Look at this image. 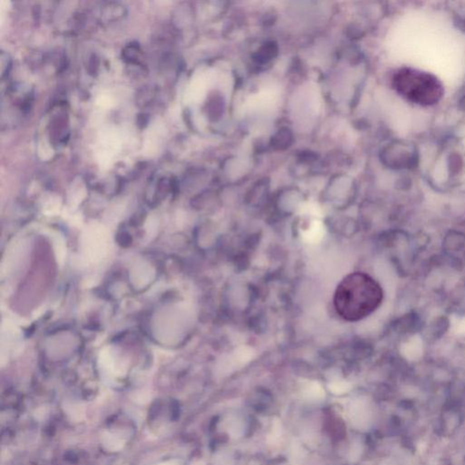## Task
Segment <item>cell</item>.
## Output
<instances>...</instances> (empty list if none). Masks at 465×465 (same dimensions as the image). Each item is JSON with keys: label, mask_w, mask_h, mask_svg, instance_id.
Returning a JSON list of instances; mask_svg holds the SVG:
<instances>
[{"label": "cell", "mask_w": 465, "mask_h": 465, "mask_svg": "<svg viewBox=\"0 0 465 465\" xmlns=\"http://www.w3.org/2000/svg\"><path fill=\"white\" fill-rule=\"evenodd\" d=\"M384 291L379 282L366 272L347 274L337 286L334 306L347 322H358L381 306Z\"/></svg>", "instance_id": "obj_1"}, {"label": "cell", "mask_w": 465, "mask_h": 465, "mask_svg": "<svg viewBox=\"0 0 465 465\" xmlns=\"http://www.w3.org/2000/svg\"><path fill=\"white\" fill-rule=\"evenodd\" d=\"M392 86L404 98L420 106H432L440 102L444 90L440 80L428 72L411 68L398 70Z\"/></svg>", "instance_id": "obj_2"}, {"label": "cell", "mask_w": 465, "mask_h": 465, "mask_svg": "<svg viewBox=\"0 0 465 465\" xmlns=\"http://www.w3.org/2000/svg\"><path fill=\"white\" fill-rule=\"evenodd\" d=\"M292 134L288 129L279 130V132L274 138V146H276L278 149L286 148L292 143Z\"/></svg>", "instance_id": "obj_3"}, {"label": "cell", "mask_w": 465, "mask_h": 465, "mask_svg": "<svg viewBox=\"0 0 465 465\" xmlns=\"http://www.w3.org/2000/svg\"><path fill=\"white\" fill-rule=\"evenodd\" d=\"M330 390L336 394H342L349 390V386L346 384H336L330 386Z\"/></svg>", "instance_id": "obj_4"}, {"label": "cell", "mask_w": 465, "mask_h": 465, "mask_svg": "<svg viewBox=\"0 0 465 465\" xmlns=\"http://www.w3.org/2000/svg\"><path fill=\"white\" fill-rule=\"evenodd\" d=\"M194 465H204V464L203 462H196V464Z\"/></svg>", "instance_id": "obj_5"}]
</instances>
